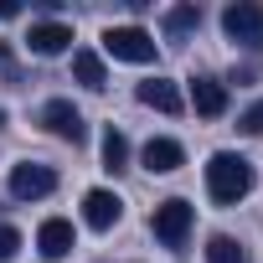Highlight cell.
I'll return each instance as SVG.
<instances>
[{
	"mask_svg": "<svg viewBox=\"0 0 263 263\" xmlns=\"http://www.w3.org/2000/svg\"><path fill=\"white\" fill-rule=\"evenodd\" d=\"M253 191V165L237 155V150H217L206 160V196L217 206H237L242 196Z\"/></svg>",
	"mask_w": 263,
	"mask_h": 263,
	"instance_id": "6da1fadb",
	"label": "cell"
},
{
	"mask_svg": "<svg viewBox=\"0 0 263 263\" xmlns=\"http://www.w3.org/2000/svg\"><path fill=\"white\" fill-rule=\"evenodd\" d=\"M191 222H196V206H191V201H181V196H171V201H160V206H155L150 232H155V242H160V248H186Z\"/></svg>",
	"mask_w": 263,
	"mask_h": 263,
	"instance_id": "7a4b0ae2",
	"label": "cell"
},
{
	"mask_svg": "<svg viewBox=\"0 0 263 263\" xmlns=\"http://www.w3.org/2000/svg\"><path fill=\"white\" fill-rule=\"evenodd\" d=\"M103 52L114 62H155V36L140 26H108L103 31Z\"/></svg>",
	"mask_w": 263,
	"mask_h": 263,
	"instance_id": "3957f363",
	"label": "cell"
},
{
	"mask_svg": "<svg viewBox=\"0 0 263 263\" xmlns=\"http://www.w3.org/2000/svg\"><path fill=\"white\" fill-rule=\"evenodd\" d=\"M222 31H227V42H237V47H258V42H263V6H253V0L227 6V11H222Z\"/></svg>",
	"mask_w": 263,
	"mask_h": 263,
	"instance_id": "277c9868",
	"label": "cell"
},
{
	"mask_svg": "<svg viewBox=\"0 0 263 263\" xmlns=\"http://www.w3.org/2000/svg\"><path fill=\"white\" fill-rule=\"evenodd\" d=\"M52 191H57V171L52 165H31V160L11 165V196L16 201H42Z\"/></svg>",
	"mask_w": 263,
	"mask_h": 263,
	"instance_id": "5b68a950",
	"label": "cell"
},
{
	"mask_svg": "<svg viewBox=\"0 0 263 263\" xmlns=\"http://www.w3.org/2000/svg\"><path fill=\"white\" fill-rule=\"evenodd\" d=\"M42 124H47V135H57V140H67V145H83V140H88V124H83V114H78L67 98H52V103L42 108Z\"/></svg>",
	"mask_w": 263,
	"mask_h": 263,
	"instance_id": "8992f818",
	"label": "cell"
},
{
	"mask_svg": "<svg viewBox=\"0 0 263 263\" xmlns=\"http://www.w3.org/2000/svg\"><path fill=\"white\" fill-rule=\"evenodd\" d=\"M26 47H31L36 57H62V52L72 47V26H62V21H36V26L26 31Z\"/></svg>",
	"mask_w": 263,
	"mask_h": 263,
	"instance_id": "52a82bcc",
	"label": "cell"
},
{
	"mask_svg": "<svg viewBox=\"0 0 263 263\" xmlns=\"http://www.w3.org/2000/svg\"><path fill=\"white\" fill-rule=\"evenodd\" d=\"M119 217H124V201H119L114 191H103V186H98V191H88V196H83V222H88L93 232H108Z\"/></svg>",
	"mask_w": 263,
	"mask_h": 263,
	"instance_id": "ba28073f",
	"label": "cell"
},
{
	"mask_svg": "<svg viewBox=\"0 0 263 263\" xmlns=\"http://www.w3.org/2000/svg\"><path fill=\"white\" fill-rule=\"evenodd\" d=\"M72 242H78V232H72V222H62V217H47L42 227H36V253L42 258H67L72 253Z\"/></svg>",
	"mask_w": 263,
	"mask_h": 263,
	"instance_id": "9c48e42d",
	"label": "cell"
},
{
	"mask_svg": "<svg viewBox=\"0 0 263 263\" xmlns=\"http://www.w3.org/2000/svg\"><path fill=\"white\" fill-rule=\"evenodd\" d=\"M140 160H145V171H150V176H171V171H181V165H186V150H181L176 140L155 135V140L140 150Z\"/></svg>",
	"mask_w": 263,
	"mask_h": 263,
	"instance_id": "30bf717a",
	"label": "cell"
},
{
	"mask_svg": "<svg viewBox=\"0 0 263 263\" xmlns=\"http://www.w3.org/2000/svg\"><path fill=\"white\" fill-rule=\"evenodd\" d=\"M191 108L201 119H222L227 114V83L217 78H191Z\"/></svg>",
	"mask_w": 263,
	"mask_h": 263,
	"instance_id": "8fae6325",
	"label": "cell"
},
{
	"mask_svg": "<svg viewBox=\"0 0 263 263\" xmlns=\"http://www.w3.org/2000/svg\"><path fill=\"white\" fill-rule=\"evenodd\" d=\"M140 103L145 108H160V114H181L186 108V98H181V88L171 78H145L140 83Z\"/></svg>",
	"mask_w": 263,
	"mask_h": 263,
	"instance_id": "7c38bea8",
	"label": "cell"
},
{
	"mask_svg": "<svg viewBox=\"0 0 263 263\" xmlns=\"http://www.w3.org/2000/svg\"><path fill=\"white\" fill-rule=\"evenodd\" d=\"M72 78H78L83 88H93V93H103V88H108L103 57H98V52H88V47H83V52H72Z\"/></svg>",
	"mask_w": 263,
	"mask_h": 263,
	"instance_id": "4fadbf2b",
	"label": "cell"
},
{
	"mask_svg": "<svg viewBox=\"0 0 263 263\" xmlns=\"http://www.w3.org/2000/svg\"><path fill=\"white\" fill-rule=\"evenodd\" d=\"M196 26H201V6H176V11L165 16V36H171V42H186Z\"/></svg>",
	"mask_w": 263,
	"mask_h": 263,
	"instance_id": "5bb4252c",
	"label": "cell"
},
{
	"mask_svg": "<svg viewBox=\"0 0 263 263\" xmlns=\"http://www.w3.org/2000/svg\"><path fill=\"white\" fill-rule=\"evenodd\" d=\"M206 263H248V248H242L237 237H227V232H217V237L206 242Z\"/></svg>",
	"mask_w": 263,
	"mask_h": 263,
	"instance_id": "9a60e30c",
	"label": "cell"
},
{
	"mask_svg": "<svg viewBox=\"0 0 263 263\" xmlns=\"http://www.w3.org/2000/svg\"><path fill=\"white\" fill-rule=\"evenodd\" d=\"M103 165H108V171H124V165H129V140L119 135V129L103 135Z\"/></svg>",
	"mask_w": 263,
	"mask_h": 263,
	"instance_id": "2e32d148",
	"label": "cell"
},
{
	"mask_svg": "<svg viewBox=\"0 0 263 263\" xmlns=\"http://www.w3.org/2000/svg\"><path fill=\"white\" fill-rule=\"evenodd\" d=\"M16 248H21V232H16L11 222H0V263H6V258H16Z\"/></svg>",
	"mask_w": 263,
	"mask_h": 263,
	"instance_id": "e0dca14e",
	"label": "cell"
},
{
	"mask_svg": "<svg viewBox=\"0 0 263 263\" xmlns=\"http://www.w3.org/2000/svg\"><path fill=\"white\" fill-rule=\"evenodd\" d=\"M237 129H242V135H263V103H253V108L237 119Z\"/></svg>",
	"mask_w": 263,
	"mask_h": 263,
	"instance_id": "ac0fdd59",
	"label": "cell"
},
{
	"mask_svg": "<svg viewBox=\"0 0 263 263\" xmlns=\"http://www.w3.org/2000/svg\"><path fill=\"white\" fill-rule=\"evenodd\" d=\"M0 16H6V21H11V16H21V0H0Z\"/></svg>",
	"mask_w": 263,
	"mask_h": 263,
	"instance_id": "d6986e66",
	"label": "cell"
},
{
	"mask_svg": "<svg viewBox=\"0 0 263 263\" xmlns=\"http://www.w3.org/2000/svg\"><path fill=\"white\" fill-rule=\"evenodd\" d=\"M0 129H6V108H0Z\"/></svg>",
	"mask_w": 263,
	"mask_h": 263,
	"instance_id": "ffe728a7",
	"label": "cell"
}]
</instances>
